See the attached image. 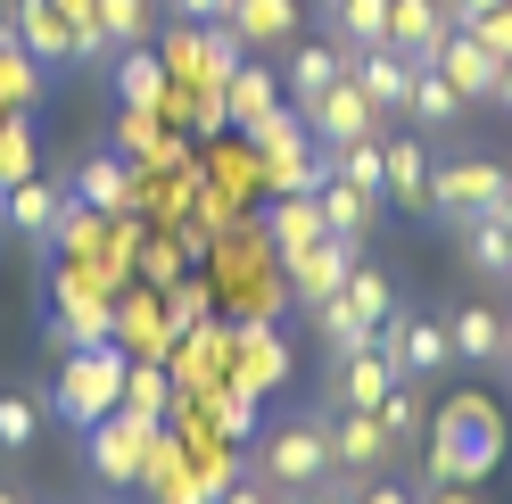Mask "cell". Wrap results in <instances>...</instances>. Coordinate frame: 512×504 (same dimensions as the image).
<instances>
[{
	"label": "cell",
	"mask_w": 512,
	"mask_h": 504,
	"mask_svg": "<svg viewBox=\"0 0 512 504\" xmlns=\"http://www.w3.org/2000/svg\"><path fill=\"white\" fill-rule=\"evenodd\" d=\"M91 17H100L108 50H133V42H149V25H157V9H149V0H91Z\"/></svg>",
	"instance_id": "d590c367"
},
{
	"label": "cell",
	"mask_w": 512,
	"mask_h": 504,
	"mask_svg": "<svg viewBox=\"0 0 512 504\" xmlns=\"http://www.w3.org/2000/svg\"><path fill=\"white\" fill-rule=\"evenodd\" d=\"M58 9H67V17H91V0H58Z\"/></svg>",
	"instance_id": "681fc988"
},
{
	"label": "cell",
	"mask_w": 512,
	"mask_h": 504,
	"mask_svg": "<svg viewBox=\"0 0 512 504\" xmlns=\"http://www.w3.org/2000/svg\"><path fill=\"white\" fill-rule=\"evenodd\" d=\"M347 75V50L323 34V42H290V58H281V91H290V108H306L314 91H331Z\"/></svg>",
	"instance_id": "7402d4cb"
},
{
	"label": "cell",
	"mask_w": 512,
	"mask_h": 504,
	"mask_svg": "<svg viewBox=\"0 0 512 504\" xmlns=\"http://www.w3.org/2000/svg\"><path fill=\"white\" fill-rule=\"evenodd\" d=\"M124 364H133V356H124L116 339L58 356V381L42 389V405H50V414L67 422V430H91L100 414H116V405H124Z\"/></svg>",
	"instance_id": "3957f363"
},
{
	"label": "cell",
	"mask_w": 512,
	"mask_h": 504,
	"mask_svg": "<svg viewBox=\"0 0 512 504\" xmlns=\"http://www.w3.org/2000/svg\"><path fill=\"white\" fill-rule=\"evenodd\" d=\"M463 232V265L479 273V281H512V215L496 207V215H471V224H455Z\"/></svg>",
	"instance_id": "cb8c5ba5"
},
{
	"label": "cell",
	"mask_w": 512,
	"mask_h": 504,
	"mask_svg": "<svg viewBox=\"0 0 512 504\" xmlns=\"http://www.w3.org/2000/svg\"><path fill=\"white\" fill-rule=\"evenodd\" d=\"M174 372L166 364H157V356H133V364H124V414H133L141 430H157V422H166L174 414Z\"/></svg>",
	"instance_id": "484cf974"
},
{
	"label": "cell",
	"mask_w": 512,
	"mask_h": 504,
	"mask_svg": "<svg viewBox=\"0 0 512 504\" xmlns=\"http://www.w3.org/2000/svg\"><path fill=\"white\" fill-rule=\"evenodd\" d=\"M174 314H166V298H157L149 290V281H141V290H116V348L124 356H157V364H166V348H174Z\"/></svg>",
	"instance_id": "4fadbf2b"
},
{
	"label": "cell",
	"mask_w": 512,
	"mask_h": 504,
	"mask_svg": "<svg viewBox=\"0 0 512 504\" xmlns=\"http://www.w3.org/2000/svg\"><path fill=\"white\" fill-rule=\"evenodd\" d=\"M512 207V174L496 157H430V215L446 224H471V215Z\"/></svg>",
	"instance_id": "277c9868"
},
{
	"label": "cell",
	"mask_w": 512,
	"mask_h": 504,
	"mask_svg": "<svg viewBox=\"0 0 512 504\" xmlns=\"http://www.w3.org/2000/svg\"><path fill=\"white\" fill-rule=\"evenodd\" d=\"M323 9H331V0H323Z\"/></svg>",
	"instance_id": "816d5d0a"
},
{
	"label": "cell",
	"mask_w": 512,
	"mask_h": 504,
	"mask_svg": "<svg viewBox=\"0 0 512 504\" xmlns=\"http://www.w3.org/2000/svg\"><path fill=\"white\" fill-rule=\"evenodd\" d=\"M372 414L389 422V438H397V447H413V438H422V397H413V381H397L389 397L372 405Z\"/></svg>",
	"instance_id": "8d00e7d4"
},
{
	"label": "cell",
	"mask_w": 512,
	"mask_h": 504,
	"mask_svg": "<svg viewBox=\"0 0 512 504\" xmlns=\"http://www.w3.org/2000/svg\"><path fill=\"white\" fill-rule=\"evenodd\" d=\"M356 257H364V240H339V232H331V240H314L306 257L281 265V273H290V298L314 314L323 298H339V290H347V265H356Z\"/></svg>",
	"instance_id": "7c38bea8"
},
{
	"label": "cell",
	"mask_w": 512,
	"mask_h": 504,
	"mask_svg": "<svg viewBox=\"0 0 512 504\" xmlns=\"http://www.w3.org/2000/svg\"><path fill=\"white\" fill-rule=\"evenodd\" d=\"M298 116H306V133H314V141H331V149H339V141H372V133H389V116L372 108V91H364L356 75H339L331 91H314Z\"/></svg>",
	"instance_id": "52a82bcc"
},
{
	"label": "cell",
	"mask_w": 512,
	"mask_h": 504,
	"mask_svg": "<svg viewBox=\"0 0 512 504\" xmlns=\"http://www.w3.org/2000/svg\"><path fill=\"white\" fill-rule=\"evenodd\" d=\"M405 447L389 438V422L372 414V405H331V480L356 496L364 480H380V471H389Z\"/></svg>",
	"instance_id": "5b68a950"
},
{
	"label": "cell",
	"mask_w": 512,
	"mask_h": 504,
	"mask_svg": "<svg viewBox=\"0 0 512 504\" xmlns=\"http://www.w3.org/2000/svg\"><path fill=\"white\" fill-rule=\"evenodd\" d=\"M141 447H149V430L124 414V405L83 430V463H91V480H100L108 496H116V488H141Z\"/></svg>",
	"instance_id": "ba28073f"
},
{
	"label": "cell",
	"mask_w": 512,
	"mask_h": 504,
	"mask_svg": "<svg viewBox=\"0 0 512 504\" xmlns=\"http://www.w3.org/2000/svg\"><path fill=\"white\" fill-rule=\"evenodd\" d=\"M223 381L248 389V397H273L290 381V348H281L273 323H232V364H223Z\"/></svg>",
	"instance_id": "8fae6325"
},
{
	"label": "cell",
	"mask_w": 512,
	"mask_h": 504,
	"mask_svg": "<svg viewBox=\"0 0 512 504\" xmlns=\"http://www.w3.org/2000/svg\"><path fill=\"white\" fill-rule=\"evenodd\" d=\"M380 356H389L405 381H438V372H455V331H446V314L430 306H389V323H380Z\"/></svg>",
	"instance_id": "8992f818"
},
{
	"label": "cell",
	"mask_w": 512,
	"mask_h": 504,
	"mask_svg": "<svg viewBox=\"0 0 512 504\" xmlns=\"http://www.w3.org/2000/svg\"><path fill=\"white\" fill-rule=\"evenodd\" d=\"M298 25H306V9H298V0H232V34L248 42V58L290 50V42H298Z\"/></svg>",
	"instance_id": "e0dca14e"
},
{
	"label": "cell",
	"mask_w": 512,
	"mask_h": 504,
	"mask_svg": "<svg viewBox=\"0 0 512 504\" xmlns=\"http://www.w3.org/2000/svg\"><path fill=\"white\" fill-rule=\"evenodd\" d=\"M265 240H273V257H281V265H290V257H306L314 240H331V224H323V199H314V191L273 199V215H265Z\"/></svg>",
	"instance_id": "44dd1931"
},
{
	"label": "cell",
	"mask_w": 512,
	"mask_h": 504,
	"mask_svg": "<svg viewBox=\"0 0 512 504\" xmlns=\"http://www.w3.org/2000/svg\"><path fill=\"white\" fill-rule=\"evenodd\" d=\"M108 83H116V108H166V91H174L166 58H157L149 42L116 50V58H108Z\"/></svg>",
	"instance_id": "ffe728a7"
},
{
	"label": "cell",
	"mask_w": 512,
	"mask_h": 504,
	"mask_svg": "<svg viewBox=\"0 0 512 504\" xmlns=\"http://www.w3.org/2000/svg\"><path fill=\"white\" fill-rule=\"evenodd\" d=\"M157 298H166V314H174V331H190V323H207V314H215V281H174V290H157Z\"/></svg>",
	"instance_id": "74e56055"
},
{
	"label": "cell",
	"mask_w": 512,
	"mask_h": 504,
	"mask_svg": "<svg viewBox=\"0 0 512 504\" xmlns=\"http://www.w3.org/2000/svg\"><path fill=\"white\" fill-rule=\"evenodd\" d=\"M463 34H479V42H488L496 58H512V9H488L479 25H463Z\"/></svg>",
	"instance_id": "60d3db41"
},
{
	"label": "cell",
	"mask_w": 512,
	"mask_h": 504,
	"mask_svg": "<svg viewBox=\"0 0 512 504\" xmlns=\"http://www.w3.org/2000/svg\"><path fill=\"white\" fill-rule=\"evenodd\" d=\"M0 504H25V496H9V488H0Z\"/></svg>",
	"instance_id": "f907efd6"
},
{
	"label": "cell",
	"mask_w": 512,
	"mask_h": 504,
	"mask_svg": "<svg viewBox=\"0 0 512 504\" xmlns=\"http://www.w3.org/2000/svg\"><path fill=\"white\" fill-rule=\"evenodd\" d=\"M248 471H256L281 504L306 496V488H323V480H331V414H290L281 430L248 438Z\"/></svg>",
	"instance_id": "7a4b0ae2"
},
{
	"label": "cell",
	"mask_w": 512,
	"mask_h": 504,
	"mask_svg": "<svg viewBox=\"0 0 512 504\" xmlns=\"http://www.w3.org/2000/svg\"><path fill=\"white\" fill-rule=\"evenodd\" d=\"M141 174L124 166L116 149H91L83 166H75V182H67V199H83V207H100V215H141Z\"/></svg>",
	"instance_id": "5bb4252c"
},
{
	"label": "cell",
	"mask_w": 512,
	"mask_h": 504,
	"mask_svg": "<svg viewBox=\"0 0 512 504\" xmlns=\"http://www.w3.org/2000/svg\"><path fill=\"white\" fill-rule=\"evenodd\" d=\"M9 25L17 42L42 58V67H58V58H75V17L58 9V0H9Z\"/></svg>",
	"instance_id": "d6986e66"
},
{
	"label": "cell",
	"mask_w": 512,
	"mask_h": 504,
	"mask_svg": "<svg viewBox=\"0 0 512 504\" xmlns=\"http://www.w3.org/2000/svg\"><path fill=\"white\" fill-rule=\"evenodd\" d=\"M314 199H323V224H331L339 240H364V232H372V215H380V191H356V182H339V174H331Z\"/></svg>",
	"instance_id": "4dcf8cb0"
},
{
	"label": "cell",
	"mask_w": 512,
	"mask_h": 504,
	"mask_svg": "<svg viewBox=\"0 0 512 504\" xmlns=\"http://www.w3.org/2000/svg\"><path fill=\"white\" fill-rule=\"evenodd\" d=\"M463 91L455 83H446L438 67H413V91H405V116H413V133H455V124H463Z\"/></svg>",
	"instance_id": "d4e9b609"
},
{
	"label": "cell",
	"mask_w": 512,
	"mask_h": 504,
	"mask_svg": "<svg viewBox=\"0 0 512 504\" xmlns=\"http://www.w3.org/2000/svg\"><path fill=\"white\" fill-rule=\"evenodd\" d=\"M339 306L356 314V323H372V331H380V323H389V306H397V290H389V273H380V265H364V257H356V265H347Z\"/></svg>",
	"instance_id": "836d02e7"
},
{
	"label": "cell",
	"mask_w": 512,
	"mask_h": 504,
	"mask_svg": "<svg viewBox=\"0 0 512 504\" xmlns=\"http://www.w3.org/2000/svg\"><path fill=\"white\" fill-rule=\"evenodd\" d=\"M290 504H356V496H347L339 480H323V488H306V496H290Z\"/></svg>",
	"instance_id": "7dc6e473"
},
{
	"label": "cell",
	"mask_w": 512,
	"mask_h": 504,
	"mask_svg": "<svg viewBox=\"0 0 512 504\" xmlns=\"http://www.w3.org/2000/svg\"><path fill=\"white\" fill-rule=\"evenodd\" d=\"M504 447H512L504 405L479 397V389H455V397H438V414H430L422 480H438V488H479V480L504 463Z\"/></svg>",
	"instance_id": "6da1fadb"
},
{
	"label": "cell",
	"mask_w": 512,
	"mask_h": 504,
	"mask_svg": "<svg viewBox=\"0 0 512 504\" xmlns=\"http://www.w3.org/2000/svg\"><path fill=\"white\" fill-rule=\"evenodd\" d=\"M157 58H166V75H174V83H199V67H207V58H199V25H182V17H174V34H166V50H157Z\"/></svg>",
	"instance_id": "ab89813d"
},
{
	"label": "cell",
	"mask_w": 512,
	"mask_h": 504,
	"mask_svg": "<svg viewBox=\"0 0 512 504\" xmlns=\"http://www.w3.org/2000/svg\"><path fill=\"white\" fill-rule=\"evenodd\" d=\"M405 381V372L380 356V348H356V356H331V405H380Z\"/></svg>",
	"instance_id": "603a6c76"
},
{
	"label": "cell",
	"mask_w": 512,
	"mask_h": 504,
	"mask_svg": "<svg viewBox=\"0 0 512 504\" xmlns=\"http://www.w3.org/2000/svg\"><path fill=\"white\" fill-rule=\"evenodd\" d=\"M133 273L149 281V290H174V281L190 273V248H182V232H149V240H141V257H133Z\"/></svg>",
	"instance_id": "e575fe53"
},
{
	"label": "cell",
	"mask_w": 512,
	"mask_h": 504,
	"mask_svg": "<svg viewBox=\"0 0 512 504\" xmlns=\"http://www.w3.org/2000/svg\"><path fill=\"white\" fill-rule=\"evenodd\" d=\"M496 108L512 116V58H504V75H496Z\"/></svg>",
	"instance_id": "c3c4849f"
},
{
	"label": "cell",
	"mask_w": 512,
	"mask_h": 504,
	"mask_svg": "<svg viewBox=\"0 0 512 504\" xmlns=\"http://www.w3.org/2000/svg\"><path fill=\"white\" fill-rule=\"evenodd\" d=\"M58 207H67V191H58V182H42V174H25V182H9V191H0V215H9L25 240H50Z\"/></svg>",
	"instance_id": "4316f807"
},
{
	"label": "cell",
	"mask_w": 512,
	"mask_h": 504,
	"mask_svg": "<svg viewBox=\"0 0 512 504\" xmlns=\"http://www.w3.org/2000/svg\"><path fill=\"white\" fill-rule=\"evenodd\" d=\"M339 182H356V191H380V133L372 141H339Z\"/></svg>",
	"instance_id": "f35d334b"
},
{
	"label": "cell",
	"mask_w": 512,
	"mask_h": 504,
	"mask_svg": "<svg viewBox=\"0 0 512 504\" xmlns=\"http://www.w3.org/2000/svg\"><path fill=\"white\" fill-rule=\"evenodd\" d=\"M430 67H438L446 83H455L463 100H496V75H504V58H496L488 42H479V34H463V25H455V34L438 42V58H430Z\"/></svg>",
	"instance_id": "9a60e30c"
},
{
	"label": "cell",
	"mask_w": 512,
	"mask_h": 504,
	"mask_svg": "<svg viewBox=\"0 0 512 504\" xmlns=\"http://www.w3.org/2000/svg\"><path fill=\"white\" fill-rule=\"evenodd\" d=\"M488 9H512V0H446V17H455V25H479Z\"/></svg>",
	"instance_id": "bcb514c9"
},
{
	"label": "cell",
	"mask_w": 512,
	"mask_h": 504,
	"mask_svg": "<svg viewBox=\"0 0 512 504\" xmlns=\"http://www.w3.org/2000/svg\"><path fill=\"white\" fill-rule=\"evenodd\" d=\"M413 504H479V488H438V480H422V488H413Z\"/></svg>",
	"instance_id": "f6af8a7d"
},
{
	"label": "cell",
	"mask_w": 512,
	"mask_h": 504,
	"mask_svg": "<svg viewBox=\"0 0 512 504\" xmlns=\"http://www.w3.org/2000/svg\"><path fill=\"white\" fill-rule=\"evenodd\" d=\"M455 34V17H446V0H389V42L413 58V67H430L438 42Z\"/></svg>",
	"instance_id": "ac0fdd59"
},
{
	"label": "cell",
	"mask_w": 512,
	"mask_h": 504,
	"mask_svg": "<svg viewBox=\"0 0 512 504\" xmlns=\"http://www.w3.org/2000/svg\"><path fill=\"white\" fill-rule=\"evenodd\" d=\"M356 504H413V488H405V480H389V471H380V480H364V488H356Z\"/></svg>",
	"instance_id": "7bdbcfd3"
},
{
	"label": "cell",
	"mask_w": 512,
	"mask_h": 504,
	"mask_svg": "<svg viewBox=\"0 0 512 504\" xmlns=\"http://www.w3.org/2000/svg\"><path fill=\"white\" fill-rule=\"evenodd\" d=\"M347 75H356V83L372 91V108H380V116H405V91H413V58H405L397 42H372V50H356V58H347Z\"/></svg>",
	"instance_id": "2e32d148"
},
{
	"label": "cell",
	"mask_w": 512,
	"mask_h": 504,
	"mask_svg": "<svg viewBox=\"0 0 512 504\" xmlns=\"http://www.w3.org/2000/svg\"><path fill=\"white\" fill-rule=\"evenodd\" d=\"M215 504H281V496H273L265 480H256V471H240V480H232V488H223Z\"/></svg>",
	"instance_id": "b9f144b4"
},
{
	"label": "cell",
	"mask_w": 512,
	"mask_h": 504,
	"mask_svg": "<svg viewBox=\"0 0 512 504\" xmlns=\"http://www.w3.org/2000/svg\"><path fill=\"white\" fill-rule=\"evenodd\" d=\"M182 25H207V17H232V0H166Z\"/></svg>",
	"instance_id": "ee69618b"
},
{
	"label": "cell",
	"mask_w": 512,
	"mask_h": 504,
	"mask_svg": "<svg viewBox=\"0 0 512 504\" xmlns=\"http://www.w3.org/2000/svg\"><path fill=\"white\" fill-rule=\"evenodd\" d=\"M42 91H50L42 58H34V50L17 42V25H9V17H0V108H34Z\"/></svg>",
	"instance_id": "83f0119b"
},
{
	"label": "cell",
	"mask_w": 512,
	"mask_h": 504,
	"mask_svg": "<svg viewBox=\"0 0 512 504\" xmlns=\"http://www.w3.org/2000/svg\"><path fill=\"white\" fill-rule=\"evenodd\" d=\"M446 331H455V364H471V372H504L512 364V314L496 298L455 306V314H446Z\"/></svg>",
	"instance_id": "9c48e42d"
},
{
	"label": "cell",
	"mask_w": 512,
	"mask_h": 504,
	"mask_svg": "<svg viewBox=\"0 0 512 504\" xmlns=\"http://www.w3.org/2000/svg\"><path fill=\"white\" fill-rule=\"evenodd\" d=\"M207 182H223V191H240V199H265V166H256V141L240 133V141H223V149H207V166H199Z\"/></svg>",
	"instance_id": "d6a6232c"
},
{
	"label": "cell",
	"mask_w": 512,
	"mask_h": 504,
	"mask_svg": "<svg viewBox=\"0 0 512 504\" xmlns=\"http://www.w3.org/2000/svg\"><path fill=\"white\" fill-rule=\"evenodd\" d=\"M380 207L430 215V141L422 133H380Z\"/></svg>",
	"instance_id": "30bf717a"
},
{
	"label": "cell",
	"mask_w": 512,
	"mask_h": 504,
	"mask_svg": "<svg viewBox=\"0 0 512 504\" xmlns=\"http://www.w3.org/2000/svg\"><path fill=\"white\" fill-rule=\"evenodd\" d=\"M273 100H281V91H273V67L240 58V67H232V83H223V124H232V133H248V124L265 116Z\"/></svg>",
	"instance_id": "f546056e"
},
{
	"label": "cell",
	"mask_w": 512,
	"mask_h": 504,
	"mask_svg": "<svg viewBox=\"0 0 512 504\" xmlns=\"http://www.w3.org/2000/svg\"><path fill=\"white\" fill-rule=\"evenodd\" d=\"M323 34L356 58V50H372V42H389V0H331L323 9Z\"/></svg>",
	"instance_id": "f1b7e54d"
},
{
	"label": "cell",
	"mask_w": 512,
	"mask_h": 504,
	"mask_svg": "<svg viewBox=\"0 0 512 504\" xmlns=\"http://www.w3.org/2000/svg\"><path fill=\"white\" fill-rule=\"evenodd\" d=\"M42 422H50V405H42V389H0V455H25L42 438Z\"/></svg>",
	"instance_id": "1f68e13d"
}]
</instances>
